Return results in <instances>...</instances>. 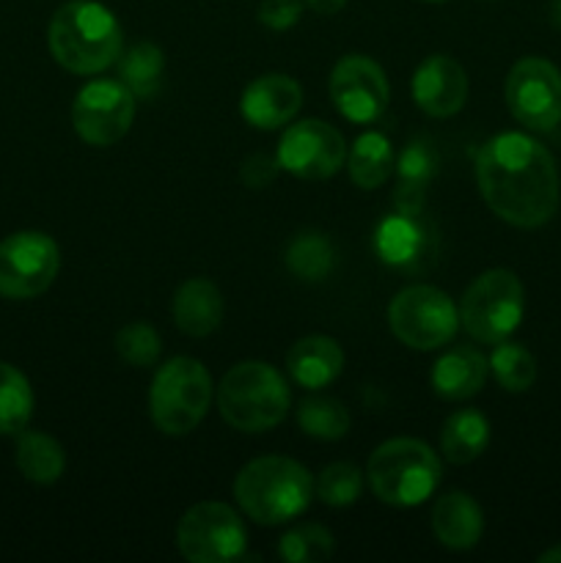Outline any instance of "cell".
<instances>
[{"mask_svg":"<svg viewBox=\"0 0 561 563\" xmlns=\"http://www.w3.org/2000/svg\"><path fill=\"white\" fill-rule=\"evenodd\" d=\"M484 203L517 229H539L559 209V174L548 148L522 132L490 137L476 157Z\"/></svg>","mask_w":561,"mask_h":563,"instance_id":"cell-1","label":"cell"},{"mask_svg":"<svg viewBox=\"0 0 561 563\" xmlns=\"http://www.w3.org/2000/svg\"><path fill=\"white\" fill-rule=\"evenodd\" d=\"M53 58L75 75H97L121 55V25L97 0H69L50 20Z\"/></svg>","mask_w":561,"mask_h":563,"instance_id":"cell-2","label":"cell"},{"mask_svg":"<svg viewBox=\"0 0 561 563\" xmlns=\"http://www.w3.org/2000/svg\"><path fill=\"white\" fill-rule=\"evenodd\" d=\"M311 495V473L289 456H258L234 478L237 504L258 526L295 520L308 509Z\"/></svg>","mask_w":561,"mask_h":563,"instance_id":"cell-3","label":"cell"},{"mask_svg":"<svg viewBox=\"0 0 561 563\" xmlns=\"http://www.w3.org/2000/svg\"><path fill=\"white\" fill-rule=\"evenodd\" d=\"M218 410L240 432H267L286 418L289 388L270 363L245 361L220 379Z\"/></svg>","mask_w":561,"mask_h":563,"instance_id":"cell-4","label":"cell"},{"mask_svg":"<svg viewBox=\"0 0 561 563\" xmlns=\"http://www.w3.org/2000/svg\"><path fill=\"white\" fill-rule=\"evenodd\" d=\"M369 487L383 504L418 506L440 484V460L427 443L413 438H396L380 445L369 456Z\"/></svg>","mask_w":561,"mask_h":563,"instance_id":"cell-5","label":"cell"},{"mask_svg":"<svg viewBox=\"0 0 561 563\" xmlns=\"http://www.w3.org/2000/svg\"><path fill=\"white\" fill-rule=\"evenodd\" d=\"M212 377L193 357H170L154 374L148 412L154 427L170 438L190 434L212 405Z\"/></svg>","mask_w":561,"mask_h":563,"instance_id":"cell-6","label":"cell"},{"mask_svg":"<svg viewBox=\"0 0 561 563\" xmlns=\"http://www.w3.org/2000/svg\"><path fill=\"white\" fill-rule=\"evenodd\" d=\"M526 289L512 269H487L479 275L460 302V322L482 344H501L520 324Z\"/></svg>","mask_w":561,"mask_h":563,"instance_id":"cell-7","label":"cell"},{"mask_svg":"<svg viewBox=\"0 0 561 563\" xmlns=\"http://www.w3.org/2000/svg\"><path fill=\"white\" fill-rule=\"evenodd\" d=\"M391 333L410 350H438L454 339L460 311L446 291L435 286H407L388 306Z\"/></svg>","mask_w":561,"mask_h":563,"instance_id":"cell-8","label":"cell"},{"mask_svg":"<svg viewBox=\"0 0 561 563\" xmlns=\"http://www.w3.org/2000/svg\"><path fill=\"white\" fill-rule=\"evenodd\" d=\"M176 544L179 553L193 563H226L242 559L248 533L231 506L204 500L182 515L176 526Z\"/></svg>","mask_w":561,"mask_h":563,"instance_id":"cell-9","label":"cell"},{"mask_svg":"<svg viewBox=\"0 0 561 563\" xmlns=\"http://www.w3.org/2000/svg\"><path fill=\"white\" fill-rule=\"evenodd\" d=\"M61 251L42 231H16L0 242V295L31 300L53 286Z\"/></svg>","mask_w":561,"mask_h":563,"instance_id":"cell-10","label":"cell"},{"mask_svg":"<svg viewBox=\"0 0 561 563\" xmlns=\"http://www.w3.org/2000/svg\"><path fill=\"white\" fill-rule=\"evenodd\" d=\"M135 97L121 80H91L77 91L72 124L88 146H113L130 132Z\"/></svg>","mask_w":561,"mask_h":563,"instance_id":"cell-11","label":"cell"},{"mask_svg":"<svg viewBox=\"0 0 561 563\" xmlns=\"http://www.w3.org/2000/svg\"><path fill=\"white\" fill-rule=\"evenodd\" d=\"M506 104L522 126L550 132L561 124V71L544 58H522L506 77Z\"/></svg>","mask_w":561,"mask_h":563,"instance_id":"cell-12","label":"cell"},{"mask_svg":"<svg viewBox=\"0 0 561 563\" xmlns=\"http://www.w3.org/2000/svg\"><path fill=\"white\" fill-rule=\"evenodd\" d=\"M278 165L297 179H330L346 159L344 137L339 130L317 119L292 124L278 146Z\"/></svg>","mask_w":561,"mask_h":563,"instance_id":"cell-13","label":"cell"},{"mask_svg":"<svg viewBox=\"0 0 561 563\" xmlns=\"http://www.w3.org/2000/svg\"><path fill=\"white\" fill-rule=\"evenodd\" d=\"M336 110L355 124H372L388 108V80L369 55H344L330 75Z\"/></svg>","mask_w":561,"mask_h":563,"instance_id":"cell-14","label":"cell"},{"mask_svg":"<svg viewBox=\"0 0 561 563\" xmlns=\"http://www.w3.org/2000/svg\"><path fill=\"white\" fill-rule=\"evenodd\" d=\"M413 99L432 119L460 113L468 99V75L449 55H429L413 75Z\"/></svg>","mask_w":561,"mask_h":563,"instance_id":"cell-15","label":"cell"},{"mask_svg":"<svg viewBox=\"0 0 561 563\" xmlns=\"http://www.w3.org/2000/svg\"><path fill=\"white\" fill-rule=\"evenodd\" d=\"M302 104V88L289 75H262L242 93V115L256 130H278L289 124Z\"/></svg>","mask_w":561,"mask_h":563,"instance_id":"cell-16","label":"cell"},{"mask_svg":"<svg viewBox=\"0 0 561 563\" xmlns=\"http://www.w3.org/2000/svg\"><path fill=\"white\" fill-rule=\"evenodd\" d=\"M490 361L476 350V346H454L438 357L432 368V388L435 394L449 401L471 399L487 383Z\"/></svg>","mask_w":561,"mask_h":563,"instance_id":"cell-17","label":"cell"},{"mask_svg":"<svg viewBox=\"0 0 561 563\" xmlns=\"http://www.w3.org/2000/svg\"><path fill=\"white\" fill-rule=\"evenodd\" d=\"M174 322L176 328L193 339L215 333L223 322V295L218 286L207 278H190L179 286L174 297Z\"/></svg>","mask_w":561,"mask_h":563,"instance_id":"cell-18","label":"cell"},{"mask_svg":"<svg viewBox=\"0 0 561 563\" xmlns=\"http://www.w3.org/2000/svg\"><path fill=\"white\" fill-rule=\"evenodd\" d=\"M432 531L449 550L476 548L484 531L482 509L468 493L443 495L432 509Z\"/></svg>","mask_w":561,"mask_h":563,"instance_id":"cell-19","label":"cell"},{"mask_svg":"<svg viewBox=\"0 0 561 563\" xmlns=\"http://www.w3.org/2000/svg\"><path fill=\"white\" fill-rule=\"evenodd\" d=\"M286 368L297 385L317 390L339 377L344 368V352L328 335H308L292 346Z\"/></svg>","mask_w":561,"mask_h":563,"instance_id":"cell-20","label":"cell"},{"mask_svg":"<svg viewBox=\"0 0 561 563\" xmlns=\"http://www.w3.org/2000/svg\"><path fill=\"white\" fill-rule=\"evenodd\" d=\"M490 443V423L479 410H460L446 421L440 432V449L451 465H468L479 460Z\"/></svg>","mask_w":561,"mask_h":563,"instance_id":"cell-21","label":"cell"},{"mask_svg":"<svg viewBox=\"0 0 561 563\" xmlns=\"http://www.w3.org/2000/svg\"><path fill=\"white\" fill-rule=\"evenodd\" d=\"M427 245L429 236L416 223V214L396 212L377 229V253L394 267H413L427 253Z\"/></svg>","mask_w":561,"mask_h":563,"instance_id":"cell-22","label":"cell"},{"mask_svg":"<svg viewBox=\"0 0 561 563\" xmlns=\"http://www.w3.org/2000/svg\"><path fill=\"white\" fill-rule=\"evenodd\" d=\"M16 467L33 484H55L64 476L66 454L55 438L44 432H25L16 438Z\"/></svg>","mask_w":561,"mask_h":563,"instance_id":"cell-23","label":"cell"},{"mask_svg":"<svg viewBox=\"0 0 561 563\" xmlns=\"http://www.w3.org/2000/svg\"><path fill=\"white\" fill-rule=\"evenodd\" d=\"M346 168H350L352 181L361 190H377L391 179L394 170V148L383 132H366L355 141L346 157Z\"/></svg>","mask_w":561,"mask_h":563,"instance_id":"cell-24","label":"cell"},{"mask_svg":"<svg viewBox=\"0 0 561 563\" xmlns=\"http://www.w3.org/2000/svg\"><path fill=\"white\" fill-rule=\"evenodd\" d=\"M435 176V154L427 143H410L399 159V187H396V212L418 214L429 179Z\"/></svg>","mask_w":561,"mask_h":563,"instance_id":"cell-25","label":"cell"},{"mask_svg":"<svg viewBox=\"0 0 561 563\" xmlns=\"http://www.w3.org/2000/svg\"><path fill=\"white\" fill-rule=\"evenodd\" d=\"M119 58V80L130 88L132 97L152 99L160 91V80H163V49L152 42H138Z\"/></svg>","mask_w":561,"mask_h":563,"instance_id":"cell-26","label":"cell"},{"mask_svg":"<svg viewBox=\"0 0 561 563\" xmlns=\"http://www.w3.org/2000/svg\"><path fill=\"white\" fill-rule=\"evenodd\" d=\"M33 416V390L25 374L0 361V434H20Z\"/></svg>","mask_w":561,"mask_h":563,"instance_id":"cell-27","label":"cell"},{"mask_svg":"<svg viewBox=\"0 0 561 563\" xmlns=\"http://www.w3.org/2000/svg\"><path fill=\"white\" fill-rule=\"evenodd\" d=\"M333 245L319 231L297 234L292 240V245L286 247V267L302 280H324L330 275V269H333Z\"/></svg>","mask_w":561,"mask_h":563,"instance_id":"cell-28","label":"cell"},{"mask_svg":"<svg viewBox=\"0 0 561 563\" xmlns=\"http://www.w3.org/2000/svg\"><path fill=\"white\" fill-rule=\"evenodd\" d=\"M297 423L317 440H341L350 429V412L330 396H306L297 407Z\"/></svg>","mask_w":561,"mask_h":563,"instance_id":"cell-29","label":"cell"},{"mask_svg":"<svg viewBox=\"0 0 561 563\" xmlns=\"http://www.w3.org/2000/svg\"><path fill=\"white\" fill-rule=\"evenodd\" d=\"M490 372L495 374L501 388H506L509 394H522L537 379V361L522 344L501 341V344H495L493 355H490Z\"/></svg>","mask_w":561,"mask_h":563,"instance_id":"cell-30","label":"cell"},{"mask_svg":"<svg viewBox=\"0 0 561 563\" xmlns=\"http://www.w3.org/2000/svg\"><path fill=\"white\" fill-rule=\"evenodd\" d=\"M336 542L333 533L322 526H297L289 533H284L278 544V555L289 563H319L333 555Z\"/></svg>","mask_w":561,"mask_h":563,"instance_id":"cell-31","label":"cell"},{"mask_svg":"<svg viewBox=\"0 0 561 563\" xmlns=\"http://www.w3.org/2000/svg\"><path fill=\"white\" fill-rule=\"evenodd\" d=\"M314 493L319 495V500L336 506V509L352 506L363 493V473L355 465H350V462H333V465H328L319 473Z\"/></svg>","mask_w":561,"mask_h":563,"instance_id":"cell-32","label":"cell"},{"mask_svg":"<svg viewBox=\"0 0 561 563\" xmlns=\"http://www.w3.org/2000/svg\"><path fill=\"white\" fill-rule=\"evenodd\" d=\"M160 350H163V344H160L157 330L146 322L124 324L119 330V335H116V352H119L121 361L135 368L154 366L160 357Z\"/></svg>","mask_w":561,"mask_h":563,"instance_id":"cell-33","label":"cell"},{"mask_svg":"<svg viewBox=\"0 0 561 563\" xmlns=\"http://www.w3.org/2000/svg\"><path fill=\"white\" fill-rule=\"evenodd\" d=\"M302 14V0H264L258 5V22L270 31H286Z\"/></svg>","mask_w":561,"mask_h":563,"instance_id":"cell-34","label":"cell"},{"mask_svg":"<svg viewBox=\"0 0 561 563\" xmlns=\"http://www.w3.org/2000/svg\"><path fill=\"white\" fill-rule=\"evenodd\" d=\"M278 168V159H270L264 157V154H253V157H248L245 165H242V179H245L248 187H264L273 181Z\"/></svg>","mask_w":561,"mask_h":563,"instance_id":"cell-35","label":"cell"},{"mask_svg":"<svg viewBox=\"0 0 561 563\" xmlns=\"http://www.w3.org/2000/svg\"><path fill=\"white\" fill-rule=\"evenodd\" d=\"M306 3L311 5V11H317V14L330 16V14H336V11L344 9L346 0H306Z\"/></svg>","mask_w":561,"mask_h":563,"instance_id":"cell-36","label":"cell"},{"mask_svg":"<svg viewBox=\"0 0 561 563\" xmlns=\"http://www.w3.org/2000/svg\"><path fill=\"white\" fill-rule=\"evenodd\" d=\"M539 563H561V544L559 548H550L539 555Z\"/></svg>","mask_w":561,"mask_h":563,"instance_id":"cell-37","label":"cell"},{"mask_svg":"<svg viewBox=\"0 0 561 563\" xmlns=\"http://www.w3.org/2000/svg\"><path fill=\"white\" fill-rule=\"evenodd\" d=\"M553 14H556V20H559V22H561V3H559V5H556V11H553Z\"/></svg>","mask_w":561,"mask_h":563,"instance_id":"cell-38","label":"cell"}]
</instances>
